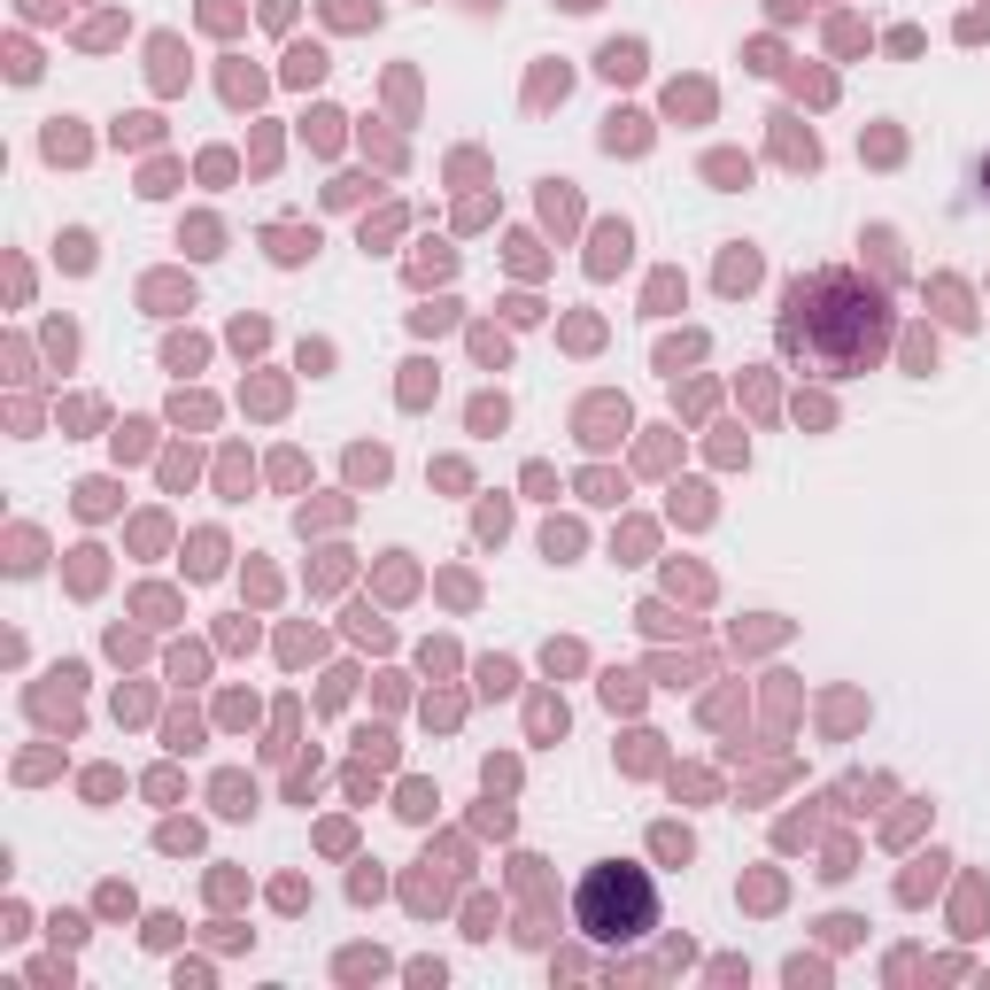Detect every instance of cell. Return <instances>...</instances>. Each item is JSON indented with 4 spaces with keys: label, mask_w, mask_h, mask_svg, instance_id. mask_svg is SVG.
I'll return each instance as SVG.
<instances>
[{
    "label": "cell",
    "mask_w": 990,
    "mask_h": 990,
    "mask_svg": "<svg viewBox=\"0 0 990 990\" xmlns=\"http://www.w3.org/2000/svg\"><path fill=\"white\" fill-rule=\"evenodd\" d=\"M890 340V303L874 287H859L851 271H813L790 287V310H782V348L821 372V379H851L882 356Z\"/></svg>",
    "instance_id": "cell-1"
},
{
    "label": "cell",
    "mask_w": 990,
    "mask_h": 990,
    "mask_svg": "<svg viewBox=\"0 0 990 990\" xmlns=\"http://www.w3.org/2000/svg\"><path fill=\"white\" fill-rule=\"evenodd\" d=\"M573 913H581V929L596 944H635V937L659 929V882L643 867H627V859H604V867H588Z\"/></svg>",
    "instance_id": "cell-2"
},
{
    "label": "cell",
    "mask_w": 990,
    "mask_h": 990,
    "mask_svg": "<svg viewBox=\"0 0 990 990\" xmlns=\"http://www.w3.org/2000/svg\"><path fill=\"white\" fill-rule=\"evenodd\" d=\"M604 70H612V78H635V70H643V47H604Z\"/></svg>",
    "instance_id": "cell-3"
},
{
    "label": "cell",
    "mask_w": 990,
    "mask_h": 990,
    "mask_svg": "<svg viewBox=\"0 0 990 990\" xmlns=\"http://www.w3.org/2000/svg\"><path fill=\"white\" fill-rule=\"evenodd\" d=\"M983 194H990V164H983Z\"/></svg>",
    "instance_id": "cell-4"
}]
</instances>
